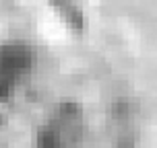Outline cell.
Instances as JSON below:
<instances>
[{"label":"cell","instance_id":"6da1fadb","mask_svg":"<svg viewBox=\"0 0 157 148\" xmlns=\"http://www.w3.org/2000/svg\"><path fill=\"white\" fill-rule=\"evenodd\" d=\"M35 52L25 41H4L0 43V103L15 95L17 86L31 72Z\"/></svg>","mask_w":157,"mask_h":148},{"label":"cell","instance_id":"7a4b0ae2","mask_svg":"<svg viewBox=\"0 0 157 148\" xmlns=\"http://www.w3.org/2000/svg\"><path fill=\"white\" fill-rule=\"evenodd\" d=\"M46 2H50V4H52V6H54L71 25L81 27V15H78L77 6L72 4V0H46Z\"/></svg>","mask_w":157,"mask_h":148},{"label":"cell","instance_id":"3957f363","mask_svg":"<svg viewBox=\"0 0 157 148\" xmlns=\"http://www.w3.org/2000/svg\"><path fill=\"white\" fill-rule=\"evenodd\" d=\"M114 148H136V146H134L132 138H128V136H126V138H122V140H118V144Z\"/></svg>","mask_w":157,"mask_h":148}]
</instances>
